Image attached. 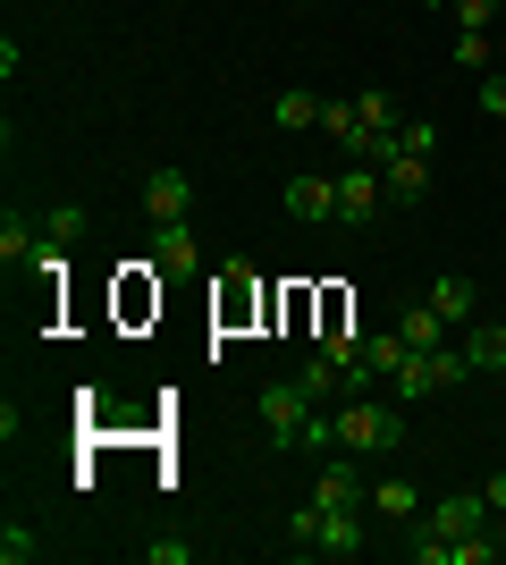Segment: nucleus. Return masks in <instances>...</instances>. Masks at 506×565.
Here are the masks:
<instances>
[{
    "mask_svg": "<svg viewBox=\"0 0 506 565\" xmlns=\"http://www.w3.org/2000/svg\"><path fill=\"white\" fill-rule=\"evenodd\" d=\"M152 270H203V245L186 220H152Z\"/></svg>",
    "mask_w": 506,
    "mask_h": 565,
    "instance_id": "obj_7",
    "label": "nucleus"
},
{
    "mask_svg": "<svg viewBox=\"0 0 506 565\" xmlns=\"http://www.w3.org/2000/svg\"><path fill=\"white\" fill-rule=\"evenodd\" d=\"M413 532H431V541H473V532H489V498H482V490L431 498V507H422V523H413Z\"/></svg>",
    "mask_w": 506,
    "mask_h": 565,
    "instance_id": "obj_4",
    "label": "nucleus"
},
{
    "mask_svg": "<svg viewBox=\"0 0 506 565\" xmlns=\"http://www.w3.org/2000/svg\"><path fill=\"white\" fill-rule=\"evenodd\" d=\"M498 60H506V51L489 43V34H456V68H482V76H489Z\"/></svg>",
    "mask_w": 506,
    "mask_h": 565,
    "instance_id": "obj_22",
    "label": "nucleus"
},
{
    "mask_svg": "<svg viewBox=\"0 0 506 565\" xmlns=\"http://www.w3.org/2000/svg\"><path fill=\"white\" fill-rule=\"evenodd\" d=\"M144 212L152 220H186L194 212V178H186V169H152V178H144Z\"/></svg>",
    "mask_w": 506,
    "mask_h": 565,
    "instance_id": "obj_8",
    "label": "nucleus"
},
{
    "mask_svg": "<svg viewBox=\"0 0 506 565\" xmlns=\"http://www.w3.org/2000/svg\"><path fill=\"white\" fill-rule=\"evenodd\" d=\"M482 118H498V127H506V68L482 76Z\"/></svg>",
    "mask_w": 506,
    "mask_h": 565,
    "instance_id": "obj_24",
    "label": "nucleus"
},
{
    "mask_svg": "<svg viewBox=\"0 0 506 565\" xmlns=\"http://www.w3.org/2000/svg\"><path fill=\"white\" fill-rule=\"evenodd\" d=\"M448 9H456V34H489L506 18V0H448Z\"/></svg>",
    "mask_w": 506,
    "mask_h": 565,
    "instance_id": "obj_20",
    "label": "nucleus"
},
{
    "mask_svg": "<svg viewBox=\"0 0 506 565\" xmlns=\"http://www.w3.org/2000/svg\"><path fill=\"white\" fill-rule=\"evenodd\" d=\"M397 338H406L413 354H439V347H448L456 330H448V321H439L431 305H406V312H397Z\"/></svg>",
    "mask_w": 506,
    "mask_h": 565,
    "instance_id": "obj_11",
    "label": "nucleus"
},
{
    "mask_svg": "<svg viewBox=\"0 0 506 565\" xmlns=\"http://www.w3.org/2000/svg\"><path fill=\"white\" fill-rule=\"evenodd\" d=\"M330 423H337V448L346 456H397L406 448L397 397H346V405H330Z\"/></svg>",
    "mask_w": 506,
    "mask_h": 565,
    "instance_id": "obj_1",
    "label": "nucleus"
},
{
    "mask_svg": "<svg viewBox=\"0 0 506 565\" xmlns=\"http://www.w3.org/2000/svg\"><path fill=\"white\" fill-rule=\"evenodd\" d=\"M422 9H448V0H422Z\"/></svg>",
    "mask_w": 506,
    "mask_h": 565,
    "instance_id": "obj_26",
    "label": "nucleus"
},
{
    "mask_svg": "<svg viewBox=\"0 0 506 565\" xmlns=\"http://www.w3.org/2000/svg\"><path fill=\"white\" fill-rule=\"evenodd\" d=\"M270 118H279L288 136H304V127H321V94H295V85H288V94L270 102Z\"/></svg>",
    "mask_w": 506,
    "mask_h": 565,
    "instance_id": "obj_16",
    "label": "nucleus"
},
{
    "mask_svg": "<svg viewBox=\"0 0 506 565\" xmlns=\"http://www.w3.org/2000/svg\"><path fill=\"white\" fill-rule=\"evenodd\" d=\"M372 515L413 523V515H422V490H413V481H380V490H372Z\"/></svg>",
    "mask_w": 506,
    "mask_h": 565,
    "instance_id": "obj_14",
    "label": "nucleus"
},
{
    "mask_svg": "<svg viewBox=\"0 0 506 565\" xmlns=\"http://www.w3.org/2000/svg\"><path fill=\"white\" fill-rule=\"evenodd\" d=\"M422 305H431L439 312V321H448V330H473V305H482V296H473V279H464V270H439V279H431V296H422Z\"/></svg>",
    "mask_w": 506,
    "mask_h": 565,
    "instance_id": "obj_6",
    "label": "nucleus"
},
{
    "mask_svg": "<svg viewBox=\"0 0 506 565\" xmlns=\"http://www.w3.org/2000/svg\"><path fill=\"white\" fill-rule=\"evenodd\" d=\"M313 507H355V465H337V456H330V465L313 472Z\"/></svg>",
    "mask_w": 506,
    "mask_h": 565,
    "instance_id": "obj_15",
    "label": "nucleus"
},
{
    "mask_svg": "<svg viewBox=\"0 0 506 565\" xmlns=\"http://www.w3.org/2000/svg\"><path fill=\"white\" fill-rule=\"evenodd\" d=\"M313 397H304V380H270L262 388V430L279 439V448H304V430H313Z\"/></svg>",
    "mask_w": 506,
    "mask_h": 565,
    "instance_id": "obj_3",
    "label": "nucleus"
},
{
    "mask_svg": "<svg viewBox=\"0 0 506 565\" xmlns=\"http://www.w3.org/2000/svg\"><path fill=\"white\" fill-rule=\"evenodd\" d=\"M288 220H337V178H288Z\"/></svg>",
    "mask_w": 506,
    "mask_h": 565,
    "instance_id": "obj_10",
    "label": "nucleus"
},
{
    "mask_svg": "<svg viewBox=\"0 0 506 565\" xmlns=\"http://www.w3.org/2000/svg\"><path fill=\"white\" fill-rule=\"evenodd\" d=\"M464 363H473V372H489V380H506V321H473V330H464Z\"/></svg>",
    "mask_w": 506,
    "mask_h": 565,
    "instance_id": "obj_12",
    "label": "nucleus"
},
{
    "mask_svg": "<svg viewBox=\"0 0 506 565\" xmlns=\"http://www.w3.org/2000/svg\"><path fill=\"white\" fill-rule=\"evenodd\" d=\"M152 565H194V541H144Z\"/></svg>",
    "mask_w": 506,
    "mask_h": 565,
    "instance_id": "obj_25",
    "label": "nucleus"
},
{
    "mask_svg": "<svg viewBox=\"0 0 506 565\" xmlns=\"http://www.w3.org/2000/svg\"><path fill=\"white\" fill-rule=\"evenodd\" d=\"M406 338H397V330H380V338H363V363H372V380H388V372H397V363H406Z\"/></svg>",
    "mask_w": 506,
    "mask_h": 565,
    "instance_id": "obj_18",
    "label": "nucleus"
},
{
    "mask_svg": "<svg viewBox=\"0 0 506 565\" xmlns=\"http://www.w3.org/2000/svg\"><path fill=\"white\" fill-rule=\"evenodd\" d=\"M34 254H43V220H0V262H9V270H34Z\"/></svg>",
    "mask_w": 506,
    "mask_h": 565,
    "instance_id": "obj_13",
    "label": "nucleus"
},
{
    "mask_svg": "<svg viewBox=\"0 0 506 565\" xmlns=\"http://www.w3.org/2000/svg\"><path fill=\"white\" fill-rule=\"evenodd\" d=\"M0 565H43V541L25 523H0Z\"/></svg>",
    "mask_w": 506,
    "mask_h": 565,
    "instance_id": "obj_19",
    "label": "nucleus"
},
{
    "mask_svg": "<svg viewBox=\"0 0 506 565\" xmlns=\"http://www.w3.org/2000/svg\"><path fill=\"white\" fill-rule=\"evenodd\" d=\"M321 136H330V143H346V152H355V136H363V118H355V102H337V94H321Z\"/></svg>",
    "mask_w": 506,
    "mask_h": 565,
    "instance_id": "obj_17",
    "label": "nucleus"
},
{
    "mask_svg": "<svg viewBox=\"0 0 506 565\" xmlns=\"http://www.w3.org/2000/svg\"><path fill=\"white\" fill-rule=\"evenodd\" d=\"M388 152H413V161H431V152H439V127H431V118H406Z\"/></svg>",
    "mask_w": 506,
    "mask_h": 565,
    "instance_id": "obj_21",
    "label": "nucleus"
},
{
    "mask_svg": "<svg viewBox=\"0 0 506 565\" xmlns=\"http://www.w3.org/2000/svg\"><path fill=\"white\" fill-rule=\"evenodd\" d=\"M380 212H388L380 161H346V178H337V220H346V228H372Z\"/></svg>",
    "mask_w": 506,
    "mask_h": 565,
    "instance_id": "obj_5",
    "label": "nucleus"
},
{
    "mask_svg": "<svg viewBox=\"0 0 506 565\" xmlns=\"http://www.w3.org/2000/svg\"><path fill=\"white\" fill-rule=\"evenodd\" d=\"M456 380H473L464 347H439V354H406V363L388 372V397H397V405H422V397H439V388H456Z\"/></svg>",
    "mask_w": 506,
    "mask_h": 565,
    "instance_id": "obj_2",
    "label": "nucleus"
},
{
    "mask_svg": "<svg viewBox=\"0 0 506 565\" xmlns=\"http://www.w3.org/2000/svg\"><path fill=\"white\" fill-rule=\"evenodd\" d=\"M380 178H388V203H431V161H413V152H388Z\"/></svg>",
    "mask_w": 506,
    "mask_h": 565,
    "instance_id": "obj_9",
    "label": "nucleus"
},
{
    "mask_svg": "<svg viewBox=\"0 0 506 565\" xmlns=\"http://www.w3.org/2000/svg\"><path fill=\"white\" fill-rule=\"evenodd\" d=\"M76 228H85L76 203H51V212H43V245H76Z\"/></svg>",
    "mask_w": 506,
    "mask_h": 565,
    "instance_id": "obj_23",
    "label": "nucleus"
}]
</instances>
